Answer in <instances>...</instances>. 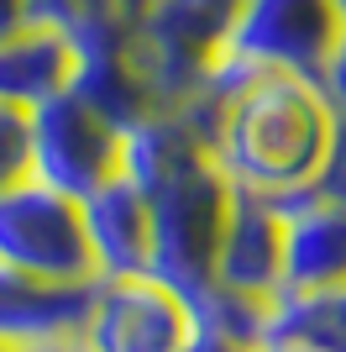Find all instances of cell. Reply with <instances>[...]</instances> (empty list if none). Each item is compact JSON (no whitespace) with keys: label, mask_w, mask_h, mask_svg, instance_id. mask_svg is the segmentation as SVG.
<instances>
[{"label":"cell","mask_w":346,"mask_h":352,"mask_svg":"<svg viewBox=\"0 0 346 352\" xmlns=\"http://www.w3.org/2000/svg\"><path fill=\"white\" fill-rule=\"evenodd\" d=\"M137 190L147 195V216H152V274L189 300L205 294L210 274H216V252L236 184L205 153L152 184H137Z\"/></svg>","instance_id":"cell-2"},{"label":"cell","mask_w":346,"mask_h":352,"mask_svg":"<svg viewBox=\"0 0 346 352\" xmlns=\"http://www.w3.org/2000/svg\"><path fill=\"white\" fill-rule=\"evenodd\" d=\"M37 352H89V347L73 337V342H53V347H37Z\"/></svg>","instance_id":"cell-20"},{"label":"cell","mask_w":346,"mask_h":352,"mask_svg":"<svg viewBox=\"0 0 346 352\" xmlns=\"http://www.w3.org/2000/svg\"><path fill=\"white\" fill-rule=\"evenodd\" d=\"M27 21H37V16H32V0H0V37L21 32Z\"/></svg>","instance_id":"cell-17"},{"label":"cell","mask_w":346,"mask_h":352,"mask_svg":"<svg viewBox=\"0 0 346 352\" xmlns=\"http://www.w3.org/2000/svg\"><path fill=\"white\" fill-rule=\"evenodd\" d=\"M257 352H310V347H299V342H288V337H262Z\"/></svg>","instance_id":"cell-19"},{"label":"cell","mask_w":346,"mask_h":352,"mask_svg":"<svg viewBox=\"0 0 346 352\" xmlns=\"http://www.w3.org/2000/svg\"><path fill=\"white\" fill-rule=\"evenodd\" d=\"M84 206V232L100 279L115 274H152V216H147V195L126 174L105 179L95 195L79 200Z\"/></svg>","instance_id":"cell-10"},{"label":"cell","mask_w":346,"mask_h":352,"mask_svg":"<svg viewBox=\"0 0 346 352\" xmlns=\"http://www.w3.org/2000/svg\"><path fill=\"white\" fill-rule=\"evenodd\" d=\"M32 179V116L27 105L0 100V190Z\"/></svg>","instance_id":"cell-13"},{"label":"cell","mask_w":346,"mask_h":352,"mask_svg":"<svg viewBox=\"0 0 346 352\" xmlns=\"http://www.w3.org/2000/svg\"><path fill=\"white\" fill-rule=\"evenodd\" d=\"M210 289L262 300V305H273L284 294V216H278V200H262V195H246V190L231 195Z\"/></svg>","instance_id":"cell-7"},{"label":"cell","mask_w":346,"mask_h":352,"mask_svg":"<svg viewBox=\"0 0 346 352\" xmlns=\"http://www.w3.org/2000/svg\"><path fill=\"white\" fill-rule=\"evenodd\" d=\"M69 6H73V0H32V16H37V21H58Z\"/></svg>","instance_id":"cell-18"},{"label":"cell","mask_w":346,"mask_h":352,"mask_svg":"<svg viewBox=\"0 0 346 352\" xmlns=\"http://www.w3.org/2000/svg\"><path fill=\"white\" fill-rule=\"evenodd\" d=\"M184 352H257V342L236 337V331H220V326H210V321L194 316V337L184 342Z\"/></svg>","instance_id":"cell-15"},{"label":"cell","mask_w":346,"mask_h":352,"mask_svg":"<svg viewBox=\"0 0 346 352\" xmlns=\"http://www.w3.org/2000/svg\"><path fill=\"white\" fill-rule=\"evenodd\" d=\"M315 195L346 206V116H336V137H331V153H325V168L315 179Z\"/></svg>","instance_id":"cell-14"},{"label":"cell","mask_w":346,"mask_h":352,"mask_svg":"<svg viewBox=\"0 0 346 352\" xmlns=\"http://www.w3.org/2000/svg\"><path fill=\"white\" fill-rule=\"evenodd\" d=\"M121 6H126V11H131V16H137V21H142V16H147V11H152V0H121Z\"/></svg>","instance_id":"cell-21"},{"label":"cell","mask_w":346,"mask_h":352,"mask_svg":"<svg viewBox=\"0 0 346 352\" xmlns=\"http://www.w3.org/2000/svg\"><path fill=\"white\" fill-rule=\"evenodd\" d=\"M0 352H11V347H0Z\"/></svg>","instance_id":"cell-23"},{"label":"cell","mask_w":346,"mask_h":352,"mask_svg":"<svg viewBox=\"0 0 346 352\" xmlns=\"http://www.w3.org/2000/svg\"><path fill=\"white\" fill-rule=\"evenodd\" d=\"M32 116V179L84 200L121 174V132L69 85L37 100Z\"/></svg>","instance_id":"cell-5"},{"label":"cell","mask_w":346,"mask_h":352,"mask_svg":"<svg viewBox=\"0 0 346 352\" xmlns=\"http://www.w3.org/2000/svg\"><path fill=\"white\" fill-rule=\"evenodd\" d=\"M0 263L58 284H95V252L84 232V206L43 179L0 190Z\"/></svg>","instance_id":"cell-3"},{"label":"cell","mask_w":346,"mask_h":352,"mask_svg":"<svg viewBox=\"0 0 346 352\" xmlns=\"http://www.w3.org/2000/svg\"><path fill=\"white\" fill-rule=\"evenodd\" d=\"M205 137L220 174L246 195L294 200L315 190L336 137V105L304 74L252 69L216 53L200 85L173 105Z\"/></svg>","instance_id":"cell-1"},{"label":"cell","mask_w":346,"mask_h":352,"mask_svg":"<svg viewBox=\"0 0 346 352\" xmlns=\"http://www.w3.org/2000/svg\"><path fill=\"white\" fill-rule=\"evenodd\" d=\"M194 337V300L158 274L95 279L79 342L89 352H184Z\"/></svg>","instance_id":"cell-4"},{"label":"cell","mask_w":346,"mask_h":352,"mask_svg":"<svg viewBox=\"0 0 346 352\" xmlns=\"http://www.w3.org/2000/svg\"><path fill=\"white\" fill-rule=\"evenodd\" d=\"M315 85L325 89V100L336 105V116H346V27H341V37H336V47H331V58H325Z\"/></svg>","instance_id":"cell-16"},{"label":"cell","mask_w":346,"mask_h":352,"mask_svg":"<svg viewBox=\"0 0 346 352\" xmlns=\"http://www.w3.org/2000/svg\"><path fill=\"white\" fill-rule=\"evenodd\" d=\"M95 284H58L0 263V347L37 352L53 342H73L89 310Z\"/></svg>","instance_id":"cell-8"},{"label":"cell","mask_w":346,"mask_h":352,"mask_svg":"<svg viewBox=\"0 0 346 352\" xmlns=\"http://www.w3.org/2000/svg\"><path fill=\"white\" fill-rule=\"evenodd\" d=\"M341 27L346 21L336 11V0H246L231 21L220 53L252 63V69H284L320 79Z\"/></svg>","instance_id":"cell-6"},{"label":"cell","mask_w":346,"mask_h":352,"mask_svg":"<svg viewBox=\"0 0 346 352\" xmlns=\"http://www.w3.org/2000/svg\"><path fill=\"white\" fill-rule=\"evenodd\" d=\"M268 337H288L310 352H346V279L304 294H278L268 310Z\"/></svg>","instance_id":"cell-12"},{"label":"cell","mask_w":346,"mask_h":352,"mask_svg":"<svg viewBox=\"0 0 346 352\" xmlns=\"http://www.w3.org/2000/svg\"><path fill=\"white\" fill-rule=\"evenodd\" d=\"M336 11H341V21H346V0H336Z\"/></svg>","instance_id":"cell-22"},{"label":"cell","mask_w":346,"mask_h":352,"mask_svg":"<svg viewBox=\"0 0 346 352\" xmlns=\"http://www.w3.org/2000/svg\"><path fill=\"white\" fill-rule=\"evenodd\" d=\"M73 47L53 21H27L21 32L0 37V100L5 105H37L69 85Z\"/></svg>","instance_id":"cell-11"},{"label":"cell","mask_w":346,"mask_h":352,"mask_svg":"<svg viewBox=\"0 0 346 352\" xmlns=\"http://www.w3.org/2000/svg\"><path fill=\"white\" fill-rule=\"evenodd\" d=\"M284 216V294L325 289L346 279V206L304 190L278 200Z\"/></svg>","instance_id":"cell-9"}]
</instances>
